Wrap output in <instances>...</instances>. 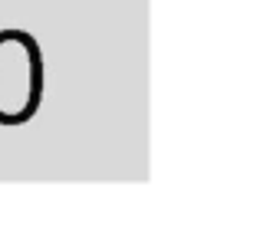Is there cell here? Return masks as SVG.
<instances>
[{"label":"cell","instance_id":"obj_1","mask_svg":"<svg viewBox=\"0 0 260 240\" xmlns=\"http://www.w3.org/2000/svg\"><path fill=\"white\" fill-rule=\"evenodd\" d=\"M40 102V53L23 33L0 37V122H23Z\"/></svg>","mask_w":260,"mask_h":240}]
</instances>
